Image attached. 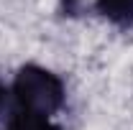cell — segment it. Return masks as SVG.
I'll return each mask as SVG.
<instances>
[{
  "label": "cell",
  "mask_w": 133,
  "mask_h": 130,
  "mask_svg": "<svg viewBox=\"0 0 133 130\" xmlns=\"http://www.w3.org/2000/svg\"><path fill=\"white\" fill-rule=\"evenodd\" d=\"M13 112H16V110H13V95H10L8 87L0 82V120H10Z\"/></svg>",
  "instance_id": "obj_4"
},
{
  "label": "cell",
  "mask_w": 133,
  "mask_h": 130,
  "mask_svg": "<svg viewBox=\"0 0 133 130\" xmlns=\"http://www.w3.org/2000/svg\"><path fill=\"white\" fill-rule=\"evenodd\" d=\"M8 130H62L59 125L49 122V117H38L28 112H13L8 120Z\"/></svg>",
  "instance_id": "obj_3"
},
{
  "label": "cell",
  "mask_w": 133,
  "mask_h": 130,
  "mask_svg": "<svg viewBox=\"0 0 133 130\" xmlns=\"http://www.w3.org/2000/svg\"><path fill=\"white\" fill-rule=\"evenodd\" d=\"M95 8L105 18H110L113 23L123 26V28L133 26V0H97Z\"/></svg>",
  "instance_id": "obj_2"
},
{
  "label": "cell",
  "mask_w": 133,
  "mask_h": 130,
  "mask_svg": "<svg viewBox=\"0 0 133 130\" xmlns=\"http://www.w3.org/2000/svg\"><path fill=\"white\" fill-rule=\"evenodd\" d=\"M13 102L18 112L49 117L64 105V82L54 71L36 64H26L18 69L16 82H13Z\"/></svg>",
  "instance_id": "obj_1"
}]
</instances>
